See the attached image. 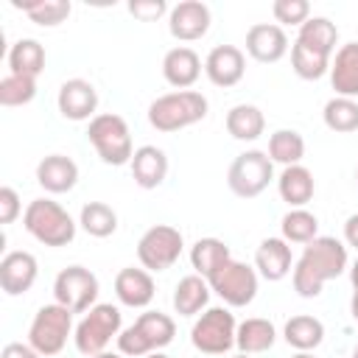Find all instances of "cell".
Wrapping results in <instances>:
<instances>
[{
	"label": "cell",
	"mask_w": 358,
	"mask_h": 358,
	"mask_svg": "<svg viewBox=\"0 0 358 358\" xmlns=\"http://www.w3.org/2000/svg\"><path fill=\"white\" fill-rule=\"evenodd\" d=\"M120 324H123L120 308H115L109 302L92 305L84 313V319L76 324V333H73L76 350L81 355H87V358H95V355L106 352L109 341L120 336Z\"/></svg>",
	"instance_id": "5"
},
{
	"label": "cell",
	"mask_w": 358,
	"mask_h": 358,
	"mask_svg": "<svg viewBox=\"0 0 358 358\" xmlns=\"http://www.w3.org/2000/svg\"><path fill=\"white\" fill-rule=\"evenodd\" d=\"M344 241H347V246L358 249V213H352V215L344 221Z\"/></svg>",
	"instance_id": "43"
},
{
	"label": "cell",
	"mask_w": 358,
	"mask_h": 358,
	"mask_svg": "<svg viewBox=\"0 0 358 358\" xmlns=\"http://www.w3.org/2000/svg\"><path fill=\"white\" fill-rule=\"evenodd\" d=\"M322 120L330 131H338V134H350V131H358V101L355 98H330L322 109Z\"/></svg>",
	"instance_id": "34"
},
{
	"label": "cell",
	"mask_w": 358,
	"mask_h": 358,
	"mask_svg": "<svg viewBox=\"0 0 358 358\" xmlns=\"http://www.w3.org/2000/svg\"><path fill=\"white\" fill-rule=\"evenodd\" d=\"M274 20L282 25H302L310 20V3L308 0H274L271 3Z\"/></svg>",
	"instance_id": "39"
},
{
	"label": "cell",
	"mask_w": 358,
	"mask_h": 358,
	"mask_svg": "<svg viewBox=\"0 0 358 358\" xmlns=\"http://www.w3.org/2000/svg\"><path fill=\"white\" fill-rule=\"evenodd\" d=\"M210 8L201 0H182L168 11V31L179 42H196L210 31Z\"/></svg>",
	"instance_id": "13"
},
{
	"label": "cell",
	"mask_w": 358,
	"mask_h": 358,
	"mask_svg": "<svg viewBox=\"0 0 358 358\" xmlns=\"http://www.w3.org/2000/svg\"><path fill=\"white\" fill-rule=\"evenodd\" d=\"M224 126L227 131L235 137V140H243V143H252L263 134L266 129V117L263 112L255 106V103H235L227 117H224Z\"/></svg>",
	"instance_id": "28"
},
{
	"label": "cell",
	"mask_w": 358,
	"mask_h": 358,
	"mask_svg": "<svg viewBox=\"0 0 358 358\" xmlns=\"http://www.w3.org/2000/svg\"><path fill=\"white\" fill-rule=\"evenodd\" d=\"M145 358H168V355H165V352L159 350V352H151V355H145Z\"/></svg>",
	"instance_id": "47"
},
{
	"label": "cell",
	"mask_w": 358,
	"mask_h": 358,
	"mask_svg": "<svg viewBox=\"0 0 358 358\" xmlns=\"http://www.w3.org/2000/svg\"><path fill=\"white\" fill-rule=\"evenodd\" d=\"M129 165H131V179L143 190L159 187L165 182V176H168V157L157 145H140V148H134V157H131Z\"/></svg>",
	"instance_id": "21"
},
{
	"label": "cell",
	"mask_w": 358,
	"mask_h": 358,
	"mask_svg": "<svg viewBox=\"0 0 358 358\" xmlns=\"http://www.w3.org/2000/svg\"><path fill=\"white\" fill-rule=\"evenodd\" d=\"M165 11H171L165 0H131L129 3V14H134L140 22H154Z\"/></svg>",
	"instance_id": "40"
},
{
	"label": "cell",
	"mask_w": 358,
	"mask_h": 358,
	"mask_svg": "<svg viewBox=\"0 0 358 358\" xmlns=\"http://www.w3.org/2000/svg\"><path fill=\"white\" fill-rule=\"evenodd\" d=\"M330 84L341 98H358V42H347L330 62Z\"/></svg>",
	"instance_id": "23"
},
{
	"label": "cell",
	"mask_w": 358,
	"mask_h": 358,
	"mask_svg": "<svg viewBox=\"0 0 358 358\" xmlns=\"http://www.w3.org/2000/svg\"><path fill=\"white\" fill-rule=\"evenodd\" d=\"M296 42L305 45V48H310V50H319L324 56H333L336 42H338V28L327 17H310L308 22L299 25Z\"/></svg>",
	"instance_id": "29"
},
{
	"label": "cell",
	"mask_w": 358,
	"mask_h": 358,
	"mask_svg": "<svg viewBox=\"0 0 358 358\" xmlns=\"http://www.w3.org/2000/svg\"><path fill=\"white\" fill-rule=\"evenodd\" d=\"M213 294L224 299L227 308H246L257 296V271L241 260H227L207 277Z\"/></svg>",
	"instance_id": "11"
},
{
	"label": "cell",
	"mask_w": 358,
	"mask_h": 358,
	"mask_svg": "<svg viewBox=\"0 0 358 358\" xmlns=\"http://www.w3.org/2000/svg\"><path fill=\"white\" fill-rule=\"evenodd\" d=\"M266 154H268L271 162H280L282 168L299 165L302 157H305V140L296 129H277L268 137V151Z\"/></svg>",
	"instance_id": "32"
},
{
	"label": "cell",
	"mask_w": 358,
	"mask_h": 358,
	"mask_svg": "<svg viewBox=\"0 0 358 358\" xmlns=\"http://www.w3.org/2000/svg\"><path fill=\"white\" fill-rule=\"evenodd\" d=\"M22 227L34 241L53 249L67 246L76 238V221L53 199H34L22 213Z\"/></svg>",
	"instance_id": "4"
},
{
	"label": "cell",
	"mask_w": 358,
	"mask_h": 358,
	"mask_svg": "<svg viewBox=\"0 0 358 358\" xmlns=\"http://www.w3.org/2000/svg\"><path fill=\"white\" fill-rule=\"evenodd\" d=\"M235 316L229 308H207L190 327V341L204 355H224L235 347Z\"/></svg>",
	"instance_id": "9"
},
{
	"label": "cell",
	"mask_w": 358,
	"mask_h": 358,
	"mask_svg": "<svg viewBox=\"0 0 358 358\" xmlns=\"http://www.w3.org/2000/svg\"><path fill=\"white\" fill-rule=\"evenodd\" d=\"M95 358H123V352H101V355H95Z\"/></svg>",
	"instance_id": "46"
},
{
	"label": "cell",
	"mask_w": 358,
	"mask_h": 358,
	"mask_svg": "<svg viewBox=\"0 0 358 358\" xmlns=\"http://www.w3.org/2000/svg\"><path fill=\"white\" fill-rule=\"evenodd\" d=\"M330 62H333V56L310 50L299 42L291 45V70L305 81H319L324 73H330Z\"/></svg>",
	"instance_id": "37"
},
{
	"label": "cell",
	"mask_w": 358,
	"mask_h": 358,
	"mask_svg": "<svg viewBox=\"0 0 358 358\" xmlns=\"http://www.w3.org/2000/svg\"><path fill=\"white\" fill-rule=\"evenodd\" d=\"M36 182L42 190H48L53 196L70 193L78 182V165L64 154H48L36 165Z\"/></svg>",
	"instance_id": "20"
},
{
	"label": "cell",
	"mask_w": 358,
	"mask_h": 358,
	"mask_svg": "<svg viewBox=\"0 0 358 358\" xmlns=\"http://www.w3.org/2000/svg\"><path fill=\"white\" fill-rule=\"evenodd\" d=\"M182 246H185V238L176 227L154 224L137 241V260L145 271H165L179 260Z\"/></svg>",
	"instance_id": "10"
},
{
	"label": "cell",
	"mask_w": 358,
	"mask_h": 358,
	"mask_svg": "<svg viewBox=\"0 0 358 358\" xmlns=\"http://www.w3.org/2000/svg\"><path fill=\"white\" fill-rule=\"evenodd\" d=\"M204 73L215 87H235L246 73V56L235 45H215L204 59Z\"/></svg>",
	"instance_id": "17"
},
{
	"label": "cell",
	"mask_w": 358,
	"mask_h": 358,
	"mask_svg": "<svg viewBox=\"0 0 358 358\" xmlns=\"http://www.w3.org/2000/svg\"><path fill=\"white\" fill-rule=\"evenodd\" d=\"M291 358H313L310 352H296V355H291Z\"/></svg>",
	"instance_id": "48"
},
{
	"label": "cell",
	"mask_w": 358,
	"mask_h": 358,
	"mask_svg": "<svg viewBox=\"0 0 358 358\" xmlns=\"http://www.w3.org/2000/svg\"><path fill=\"white\" fill-rule=\"evenodd\" d=\"M20 213H22V204H20L17 190L8 187V185H3V187H0V224H3V227L14 224Z\"/></svg>",
	"instance_id": "41"
},
{
	"label": "cell",
	"mask_w": 358,
	"mask_h": 358,
	"mask_svg": "<svg viewBox=\"0 0 358 358\" xmlns=\"http://www.w3.org/2000/svg\"><path fill=\"white\" fill-rule=\"evenodd\" d=\"M0 358H42L31 344H22V341H8L0 352Z\"/></svg>",
	"instance_id": "42"
},
{
	"label": "cell",
	"mask_w": 358,
	"mask_h": 358,
	"mask_svg": "<svg viewBox=\"0 0 358 358\" xmlns=\"http://www.w3.org/2000/svg\"><path fill=\"white\" fill-rule=\"evenodd\" d=\"M87 140L92 143V148L98 151L101 162L106 165H126L134 157V145H131V131L129 123L115 115V112H101L90 120L87 129Z\"/></svg>",
	"instance_id": "6"
},
{
	"label": "cell",
	"mask_w": 358,
	"mask_h": 358,
	"mask_svg": "<svg viewBox=\"0 0 358 358\" xmlns=\"http://www.w3.org/2000/svg\"><path fill=\"white\" fill-rule=\"evenodd\" d=\"M78 224L92 238H109L117 229V213L109 204H103V201H90V204L81 207Z\"/></svg>",
	"instance_id": "36"
},
{
	"label": "cell",
	"mask_w": 358,
	"mask_h": 358,
	"mask_svg": "<svg viewBox=\"0 0 358 358\" xmlns=\"http://www.w3.org/2000/svg\"><path fill=\"white\" fill-rule=\"evenodd\" d=\"M173 336H176V322L168 313L145 310L134 319V324L120 330L117 350L129 358H145V355L159 352L162 347H168L173 341Z\"/></svg>",
	"instance_id": "3"
},
{
	"label": "cell",
	"mask_w": 358,
	"mask_h": 358,
	"mask_svg": "<svg viewBox=\"0 0 358 358\" xmlns=\"http://www.w3.org/2000/svg\"><path fill=\"white\" fill-rule=\"evenodd\" d=\"M271 179H274V162L268 159L266 151H257V148L238 154L227 171V185L238 199L260 196Z\"/></svg>",
	"instance_id": "8"
},
{
	"label": "cell",
	"mask_w": 358,
	"mask_h": 358,
	"mask_svg": "<svg viewBox=\"0 0 358 358\" xmlns=\"http://www.w3.org/2000/svg\"><path fill=\"white\" fill-rule=\"evenodd\" d=\"M207 98L196 90H176V92H165L159 98L151 101L148 106V123L162 131V134H171V131H179V129H187L199 120L207 117Z\"/></svg>",
	"instance_id": "2"
},
{
	"label": "cell",
	"mask_w": 358,
	"mask_h": 358,
	"mask_svg": "<svg viewBox=\"0 0 358 358\" xmlns=\"http://www.w3.org/2000/svg\"><path fill=\"white\" fill-rule=\"evenodd\" d=\"M350 282H352V291H358V257H355V263L350 266Z\"/></svg>",
	"instance_id": "44"
},
{
	"label": "cell",
	"mask_w": 358,
	"mask_h": 358,
	"mask_svg": "<svg viewBox=\"0 0 358 358\" xmlns=\"http://www.w3.org/2000/svg\"><path fill=\"white\" fill-rule=\"evenodd\" d=\"M73 333V310H67L59 302L42 305L28 327V344L42 355H59L67 344V336Z\"/></svg>",
	"instance_id": "7"
},
{
	"label": "cell",
	"mask_w": 358,
	"mask_h": 358,
	"mask_svg": "<svg viewBox=\"0 0 358 358\" xmlns=\"http://www.w3.org/2000/svg\"><path fill=\"white\" fill-rule=\"evenodd\" d=\"M11 6L14 8H22L31 17V22H36L42 28L62 25L70 17V11H73L70 0H25V3L22 0H11Z\"/></svg>",
	"instance_id": "33"
},
{
	"label": "cell",
	"mask_w": 358,
	"mask_h": 358,
	"mask_svg": "<svg viewBox=\"0 0 358 358\" xmlns=\"http://www.w3.org/2000/svg\"><path fill=\"white\" fill-rule=\"evenodd\" d=\"M56 106L67 120H92L98 109V90L87 78H67L59 87Z\"/></svg>",
	"instance_id": "14"
},
{
	"label": "cell",
	"mask_w": 358,
	"mask_h": 358,
	"mask_svg": "<svg viewBox=\"0 0 358 358\" xmlns=\"http://www.w3.org/2000/svg\"><path fill=\"white\" fill-rule=\"evenodd\" d=\"M36 95V78L31 76H14L8 73L0 81V103L3 106H25Z\"/></svg>",
	"instance_id": "38"
},
{
	"label": "cell",
	"mask_w": 358,
	"mask_h": 358,
	"mask_svg": "<svg viewBox=\"0 0 358 358\" xmlns=\"http://www.w3.org/2000/svg\"><path fill=\"white\" fill-rule=\"evenodd\" d=\"M154 294H157V285H154L151 271L134 268V266H126V268L117 271L115 296L120 299V305H126V308H148Z\"/></svg>",
	"instance_id": "18"
},
{
	"label": "cell",
	"mask_w": 358,
	"mask_h": 358,
	"mask_svg": "<svg viewBox=\"0 0 358 358\" xmlns=\"http://www.w3.org/2000/svg\"><path fill=\"white\" fill-rule=\"evenodd\" d=\"M246 53L260 64H274L288 53V36L277 22H257L246 31Z\"/></svg>",
	"instance_id": "16"
},
{
	"label": "cell",
	"mask_w": 358,
	"mask_h": 358,
	"mask_svg": "<svg viewBox=\"0 0 358 358\" xmlns=\"http://www.w3.org/2000/svg\"><path fill=\"white\" fill-rule=\"evenodd\" d=\"M255 268L268 282H277V280L288 277V271H291V246H288V241H282V238L260 241V246L255 252Z\"/></svg>",
	"instance_id": "22"
},
{
	"label": "cell",
	"mask_w": 358,
	"mask_h": 358,
	"mask_svg": "<svg viewBox=\"0 0 358 358\" xmlns=\"http://www.w3.org/2000/svg\"><path fill=\"white\" fill-rule=\"evenodd\" d=\"M350 313L358 322V291H352V296H350Z\"/></svg>",
	"instance_id": "45"
},
{
	"label": "cell",
	"mask_w": 358,
	"mask_h": 358,
	"mask_svg": "<svg viewBox=\"0 0 358 358\" xmlns=\"http://www.w3.org/2000/svg\"><path fill=\"white\" fill-rule=\"evenodd\" d=\"M98 277L84 266H67L53 280V302L64 305L73 313H87L92 305H98Z\"/></svg>",
	"instance_id": "12"
},
{
	"label": "cell",
	"mask_w": 358,
	"mask_h": 358,
	"mask_svg": "<svg viewBox=\"0 0 358 358\" xmlns=\"http://www.w3.org/2000/svg\"><path fill=\"white\" fill-rule=\"evenodd\" d=\"M8 70L14 76L36 78L45 70V48L36 39H17L8 48Z\"/></svg>",
	"instance_id": "30"
},
{
	"label": "cell",
	"mask_w": 358,
	"mask_h": 358,
	"mask_svg": "<svg viewBox=\"0 0 358 358\" xmlns=\"http://www.w3.org/2000/svg\"><path fill=\"white\" fill-rule=\"evenodd\" d=\"M280 229H282V241L288 243H310L313 238H319V221L305 207L288 210L280 221Z\"/></svg>",
	"instance_id": "35"
},
{
	"label": "cell",
	"mask_w": 358,
	"mask_h": 358,
	"mask_svg": "<svg viewBox=\"0 0 358 358\" xmlns=\"http://www.w3.org/2000/svg\"><path fill=\"white\" fill-rule=\"evenodd\" d=\"M282 336H285L288 347H294L296 352H310L324 341V324L316 316L299 313V316H291L285 322Z\"/></svg>",
	"instance_id": "27"
},
{
	"label": "cell",
	"mask_w": 358,
	"mask_h": 358,
	"mask_svg": "<svg viewBox=\"0 0 358 358\" xmlns=\"http://www.w3.org/2000/svg\"><path fill=\"white\" fill-rule=\"evenodd\" d=\"M232 358H249V355H246V352H238V355H232Z\"/></svg>",
	"instance_id": "50"
},
{
	"label": "cell",
	"mask_w": 358,
	"mask_h": 358,
	"mask_svg": "<svg viewBox=\"0 0 358 358\" xmlns=\"http://www.w3.org/2000/svg\"><path fill=\"white\" fill-rule=\"evenodd\" d=\"M350 358H358V344H355V350L350 352Z\"/></svg>",
	"instance_id": "49"
},
{
	"label": "cell",
	"mask_w": 358,
	"mask_h": 358,
	"mask_svg": "<svg viewBox=\"0 0 358 358\" xmlns=\"http://www.w3.org/2000/svg\"><path fill=\"white\" fill-rule=\"evenodd\" d=\"M277 190H280V199L285 204H291V210H294V207H305L313 199L316 182L305 165H288L277 176Z\"/></svg>",
	"instance_id": "24"
},
{
	"label": "cell",
	"mask_w": 358,
	"mask_h": 358,
	"mask_svg": "<svg viewBox=\"0 0 358 358\" xmlns=\"http://www.w3.org/2000/svg\"><path fill=\"white\" fill-rule=\"evenodd\" d=\"M355 179H358V173H355Z\"/></svg>",
	"instance_id": "51"
},
{
	"label": "cell",
	"mask_w": 358,
	"mask_h": 358,
	"mask_svg": "<svg viewBox=\"0 0 358 358\" xmlns=\"http://www.w3.org/2000/svg\"><path fill=\"white\" fill-rule=\"evenodd\" d=\"M347 266H350L347 246L338 238L319 235L310 243H305V249L294 266V274H291L294 291L305 299H313L322 294L324 282L341 277L347 271Z\"/></svg>",
	"instance_id": "1"
},
{
	"label": "cell",
	"mask_w": 358,
	"mask_h": 358,
	"mask_svg": "<svg viewBox=\"0 0 358 358\" xmlns=\"http://www.w3.org/2000/svg\"><path fill=\"white\" fill-rule=\"evenodd\" d=\"M162 76L176 90H190L201 76V59L193 48L179 45L162 56Z\"/></svg>",
	"instance_id": "19"
},
{
	"label": "cell",
	"mask_w": 358,
	"mask_h": 358,
	"mask_svg": "<svg viewBox=\"0 0 358 358\" xmlns=\"http://www.w3.org/2000/svg\"><path fill=\"white\" fill-rule=\"evenodd\" d=\"M229 246L218 238H199L193 246H190V266L196 268V274H201L204 280L229 260Z\"/></svg>",
	"instance_id": "31"
},
{
	"label": "cell",
	"mask_w": 358,
	"mask_h": 358,
	"mask_svg": "<svg viewBox=\"0 0 358 358\" xmlns=\"http://www.w3.org/2000/svg\"><path fill=\"white\" fill-rule=\"evenodd\" d=\"M210 282L201 274H187L176 282L173 288V310L179 316H196L207 308L210 302Z\"/></svg>",
	"instance_id": "25"
},
{
	"label": "cell",
	"mask_w": 358,
	"mask_h": 358,
	"mask_svg": "<svg viewBox=\"0 0 358 358\" xmlns=\"http://www.w3.org/2000/svg\"><path fill=\"white\" fill-rule=\"evenodd\" d=\"M36 274H39L36 257L25 249H14L0 260V288L8 296H20L31 291V285L36 282Z\"/></svg>",
	"instance_id": "15"
},
{
	"label": "cell",
	"mask_w": 358,
	"mask_h": 358,
	"mask_svg": "<svg viewBox=\"0 0 358 358\" xmlns=\"http://www.w3.org/2000/svg\"><path fill=\"white\" fill-rule=\"evenodd\" d=\"M274 338H277V330L268 319H260V316H252V319H243L235 330V347L246 355H257V352H266L274 347Z\"/></svg>",
	"instance_id": "26"
}]
</instances>
